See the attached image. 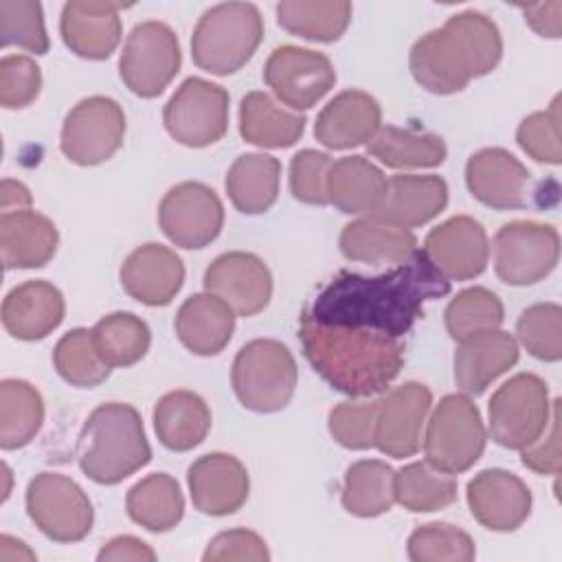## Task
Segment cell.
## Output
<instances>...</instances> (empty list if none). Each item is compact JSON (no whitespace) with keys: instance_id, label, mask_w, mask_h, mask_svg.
Masks as SVG:
<instances>
[{"instance_id":"1","label":"cell","mask_w":562,"mask_h":562,"mask_svg":"<svg viewBox=\"0 0 562 562\" xmlns=\"http://www.w3.org/2000/svg\"><path fill=\"white\" fill-rule=\"evenodd\" d=\"M448 292L450 281L417 248L404 263L378 277L340 272L303 314L329 325L402 338L422 316L424 303Z\"/></svg>"},{"instance_id":"2","label":"cell","mask_w":562,"mask_h":562,"mask_svg":"<svg viewBox=\"0 0 562 562\" xmlns=\"http://www.w3.org/2000/svg\"><path fill=\"white\" fill-rule=\"evenodd\" d=\"M299 338L312 369L349 397L386 391L404 364L402 338L329 325L301 314Z\"/></svg>"},{"instance_id":"3","label":"cell","mask_w":562,"mask_h":562,"mask_svg":"<svg viewBox=\"0 0 562 562\" xmlns=\"http://www.w3.org/2000/svg\"><path fill=\"white\" fill-rule=\"evenodd\" d=\"M501 57L503 37L496 22L481 11H461L413 44L408 66L428 92L454 94L492 72Z\"/></svg>"},{"instance_id":"4","label":"cell","mask_w":562,"mask_h":562,"mask_svg":"<svg viewBox=\"0 0 562 562\" xmlns=\"http://www.w3.org/2000/svg\"><path fill=\"white\" fill-rule=\"evenodd\" d=\"M81 472L99 485H116L151 461L140 413L132 404L97 406L77 439Z\"/></svg>"},{"instance_id":"5","label":"cell","mask_w":562,"mask_h":562,"mask_svg":"<svg viewBox=\"0 0 562 562\" xmlns=\"http://www.w3.org/2000/svg\"><path fill=\"white\" fill-rule=\"evenodd\" d=\"M263 40V18L250 2H222L206 9L191 35L193 64L211 75L237 72Z\"/></svg>"},{"instance_id":"6","label":"cell","mask_w":562,"mask_h":562,"mask_svg":"<svg viewBox=\"0 0 562 562\" xmlns=\"http://www.w3.org/2000/svg\"><path fill=\"white\" fill-rule=\"evenodd\" d=\"M299 369L292 351L272 338L246 342L231 369V384L244 408L255 413H277L294 395Z\"/></svg>"},{"instance_id":"7","label":"cell","mask_w":562,"mask_h":562,"mask_svg":"<svg viewBox=\"0 0 562 562\" xmlns=\"http://www.w3.org/2000/svg\"><path fill=\"white\" fill-rule=\"evenodd\" d=\"M487 432L479 406L465 393H450L435 406L426 435V461L448 474L470 470L483 454Z\"/></svg>"},{"instance_id":"8","label":"cell","mask_w":562,"mask_h":562,"mask_svg":"<svg viewBox=\"0 0 562 562\" xmlns=\"http://www.w3.org/2000/svg\"><path fill=\"white\" fill-rule=\"evenodd\" d=\"M487 413L492 439L503 448L522 450L549 424V386L536 373H516L494 391Z\"/></svg>"},{"instance_id":"9","label":"cell","mask_w":562,"mask_h":562,"mask_svg":"<svg viewBox=\"0 0 562 562\" xmlns=\"http://www.w3.org/2000/svg\"><path fill=\"white\" fill-rule=\"evenodd\" d=\"M182 64L180 42L173 29L158 20L136 24L119 57L123 83L143 99H154L171 83Z\"/></svg>"},{"instance_id":"10","label":"cell","mask_w":562,"mask_h":562,"mask_svg":"<svg viewBox=\"0 0 562 562\" xmlns=\"http://www.w3.org/2000/svg\"><path fill=\"white\" fill-rule=\"evenodd\" d=\"M26 514L55 542H79L94 522L88 494L70 476L57 472H40L29 481Z\"/></svg>"},{"instance_id":"11","label":"cell","mask_w":562,"mask_h":562,"mask_svg":"<svg viewBox=\"0 0 562 562\" xmlns=\"http://www.w3.org/2000/svg\"><path fill=\"white\" fill-rule=\"evenodd\" d=\"M560 259V235L551 224L514 220L494 235L496 277L514 288L542 281Z\"/></svg>"},{"instance_id":"12","label":"cell","mask_w":562,"mask_h":562,"mask_svg":"<svg viewBox=\"0 0 562 562\" xmlns=\"http://www.w3.org/2000/svg\"><path fill=\"white\" fill-rule=\"evenodd\" d=\"M165 130L184 147H209L228 130V92L202 77H189L162 110Z\"/></svg>"},{"instance_id":"13","label":"cell","mask_w":562,"mask_h":562,"mask_svg":"<svg viewBox=\"0 0 562 562\" xmlns=\"http://www.w3.org/2000/svg\"><path fill=\"white\" fill-rule=\"evenodd\" d=\"M125 112L110 97L81 99L64 119L61 154L81 167L101 165L123 145Z\"/></svg>"},{"instance_id":"14","label":"cell","mask_w":562,"mask_h":562,"mask_svg":"<svg viewBox=\"0 0 562 562\" xmlns=\"http://www.w3.org/2000/svg\"><path fill=\"white\" fill-rule=\"evenodd\" d=\"M263 81L292 110L314 108L336 83L327 55L292 44L277 46L263 66Z\"/></svg>"},{"instance_id":"15","label":"cell","mask_w":562,"mask_h":562,"mask_svg":"<svg viewBox=\"0 0 562 562\" xmlns=\"http://www.w3.org/2000/svg\"><path fill=\"white\" fill-rule=\"evenodd\" d=\"M158 224L171 244L198 250L220 235L224 204L211 187L187 180L171 187L160 200Z\"/></svg>"},{"instance_id":"16","label":"cell","mask_w":562,"mask_h":562,"mask_svg":"<svg viewBox=\"0 0 562 562\" xmlns=\"http://www.w3.org/2000/svg\"><path fill=\"white\" fill-rule=\"evenodd\" d=\"M465 184L472 198L496 211L525 209L531 195H538L529 169L503 147L472 154L465 162Z\"/></svg>"},{"instance_id":"17","label":"cell","mask_w":562,"mask_h":562,"mask_svg":"<svg viewBox=\"0 0 562 562\" xmlns=\"http://www.w3.org/2000/svg\"><path fill=\"white\" fill-rule=\"evenodd\" d=\"M430 406L432 393L422 382H404L391 389L380 397L373 448L393 459L417 454Z\"/></svg>"},{"instance_id":"18","label":"cell","mask_w":562,"mask_h":562,"mask_svg":"<svg viewBox=\"0 0 562 562\" xmlns=\"http://www.w3.org/2000/svg\"><path fill=\"white\" fill-rule=\"evenodd\" d=\"M422 250L448 281H468L483 274L490 259L487 233L470 215H454L435 226Z\"/></svg>"},{"instance_id":"19","label":"cell","mask_w":562,"mask_h":562,"mask_svg":"<svg viewBox=\"0 0 562 562\" xmlns=\"http://www.w3.org/2000/svg\"><path fill=\"white\" fill-rule=\"evenodd\" d=\"M204 290L226 301L237 316L263 312L272 296V274L263 259L233 250L215 257L204 270Z\"/></svg>"},{"instance_id":"20","label":"cell","mask_w":562,"mask_h":562,"mask_svg":"<svg viewBox=\"0 0 562 562\" xmlns=\"http://www.w3.org/2000/svg\"><path fill=\"white\" fill-rule=\"evenodd\" d=\"M468 507L479 525L492 531H514L531 514V492L516 474L490 468L470 479Z\"/></svg>"},{"instance_id":"21","label":"cell","mask_w":562,"mask_h":562,"mask_svg":"<svg viewBox=\"0 0 562 562\" xmlns=\"http://www.w3.org/2000/svg\"><path fill=\"white\" fill-rule=\"evenodd\" d=\"M187 483L193 507L206 516H228L248 501L250 479L244 463L228 452H209L189 465Z\"/></svg>"},{"instance_id":"22","label":"cell","mask_w":562,"mask_h":562,"mask_svg":"<svg viewBox=\"0 0 562 562\" xmlns=\"http://www.w3.org/2000/svg\"><path fill=\"white\" fill-rule=\"evenodd\" d=\"M184 283V263L167 246L149 241L127 255L121 266L123 290L143 305L162 307Z\"/></svg>"},{"instance_id":"23","label":"cell","mask_w":562,"mask_h":562,"mask_svg":"<svg viewBox=\"0 0 562 562\" xmlns=\"http://www.w3.org/2000/svg\"><path fill=\"white\" fill-rule=\"evenodd\" d=\"M382 127V108L364 90L338 92L316 116L314 136L327 149L367 145Z\"/></svg>"},{"instance_id":"24","label":"cell","mask_w":562,"mask_h":562,"mask_svg":"<svg viewBox=\"0 0 562 562\" xmlns=\"http://www.w3.org/2000/svg\"><path fill=\"white\" fill-rule=\"evenodd\" d=\"M518 342L503 329H485L459 340L454 382L465 395H481L498 375L518 362Z\"/></svg>"},{"instance_id":"25","label":"cell","mask_w":562,"mask_h":562,"mask_svg":"<svg viewBox=\"0 0 562 562\" xmlns=\"http://www.w3.org/2000/svg\"><path fill=\"white\" fill-rule=\"evenodd\" d=\"M121 4L116 2H66L59 18L64 44L83 59H108L121 42Z\"/></svg>"},{"instance_id":"26","label":"cell","mask_w":562,"mask_h":562,"mask_svg":"<svg viewBox=\"0 0 562 562\" xmlns=\"http://www.w3.org/2000/svg\"><path fill=\"white\" fill-rule=\"evenodd\" d=\"M61 292L44 279L15 285L2 301V325L18 340H42L64 321Z\"/></svg>"},{"instance_id":"27","label":"cell","mask_w":562,"mask_h":562,"mask_svg":"<svg viewBox=\"0 0 562 562\" xmlns=\"http://www.w3.org/2000/svg\"><path fill=\"white\" fill-rule=\"evenodd\" d=\"M338 246L349 261L369 266H397L417 250V239L411 228L378 215H364L345 224Z\"/></svg>"},{"instance_id":"28","label":"cell","mask_w":562,"mask_h":562,"mask_svg":"<svg viewBox=\"0 0 562 562\" xmlns=\"http://www.w3.org/2000/svg\"><path fill=\"white\" fill-rule=\"evenodd\" d=\"M59 233L53 220L26 209L0 215V252L7 270L46 266L57 250Z\"/></svg>"},{"instance_id":"29","label":"cell","mask_w":562,"mask_h":562,"mask_svg":"<svg viewBox=\"0 0 562 562\" xmlns=\"http://www.w3.org/2000/svg\"><path fill=\"white\" fill-rule=\"evenodd\" d=\"M233 307L211 292L189 296L173 321L178 340L195 356H217L235 331Z\"/></svg>"},{"instance_id":"30","label":"cell","mask_w":562,"mask_h":562,"mask_svg":"<svg viewBox=\"0 0 562 562\" xmlns=\"http://www.w3.org/2000/svg\"><path fill=\"white\" fill-rule=\"evenodd\" d=\"M448 204V184L439 176H393L386 180V193L373 213L404 228L422 226L437 217Z\"/></svg>"},{"instance_id":"31","label":"cell","mask_w":562,"mask_h":562,"mask_svg":"<svg viewBox=\"0 0 562 562\" xmlns=\"http://www.w3.org/2000/svg\"><path fill=\"white\" fill-rule=\"evenodd\" d=\"M386 176L364 156H345L331 162L327 198L345 215H373L386 193Z\"/></svg>"},{"instance_id":"32","label":"cell","mask_w":562,"mask_h":562,"mask_svg":"<svg viewBox=\"0 0 562 562\" xmlns=\"http://www.w3.org/2000/svg\"><path fill=\"white\" fill-rule=\"evenodd\" d=\"M154 430L165 448L173 452L193 450L211 430V408L193 391H169L154 406Z\"/></svg>"},{"instance_id":"33","label":"cell","mask_w":562,"mask_h":562,"mask_svg":"<svg viewBox=\"0 0 562 562\" xmlns=\"http://www.w3.org/2000/svg\"><path fill=\"white\" fill-rule=\"evenodd\" d=\"M305 123L307 119L303 114L279 108L263 90L248 92L239 103V134L257 147H292L303 136Z\"/></svg>"},{"instance_id":"34","label":"cell","mask_w":562,"mask_h":562,"mask_svg":"<svg viewBox=\"0 0 562 562\" xmlns=\"http://www.w3.org/2000/svg\"><path fill=\"white\" fill-rule=\"evenodd\" d=\"M281 162L270 154H241L226 173V193L233 206L246 215L266 213L279 195Z\"/></svg>"},{"instance_id":"35","label":"cell","mask_w":562,"mask_h":562,"mask_svg":"<svg viewBox=\"0 0 562 562\" xmlns=\"http://www.w3.org/2000/svg\"><path fill=\"white\" fill-rule=\"evenodd\" d=\"M125 507L136 525L162 533L182 520L184 496L180 483L171 474L154 472L130 487Z\"/></svg>"},{"instance_id":"36","label":"cell","mask_w":562,"mask_h":562,"mask_svg":"<svg viewBox=\"0 0 562 562\" xmlns=\"http://www.w3.org/2000/svg\"><path fill=\"white\" fill-rule=\"evenodd\" d=\"M369 156L378 158L389 169H430L446 160V143L430 132L402 130L384 125L367 143Z\"/></svg>"},{"instance_id":"37","label":"cell","mask_w":562,"mask_h":562,"mask_svg":"<svg viewBox=\"0 0 562 562\" xmlns=\"http://www.w3.org/2000/svg\"><path fill=\"white\" fill-rule=\"evenodd\" d=\"M340 503L358 518L386 514L395 503V470L380 459L351 463L345 472Z\"/></svg>"},{"instance_id":"38","label":"cell","mask_w":562,"mask_h":562,"mask_svg":"<svg viewBox=\"0 0 562 562\" xmlns=\"http://www.w3.org/2000/svg\"><path fill=\"white\" fill-rule=\"evenodd\" d=\"M44 424V400L26 380L0 382V446L18 450L29 446Z\"/></svg>"},{"instance_id":"39","label":"cell","mask_w":562,"mask_h":562,"mask_svg":"<svg viewBox=\"0 0 562 562\" xmlns=\"http://www.w3.org/2000/svg\"><path fill=\"white\" fill-rule=\"evenodd\" d=\"M274 11L281 29L312 42H336L351 22L347 0H283Z\"/></svg>"},{"instance_id":"40","label":"cell","mask_w":562,"mask_h":562,"mask_svg":"<svg viewBox=\"0 0 562 562\" xmlns=\"http://www.w3.org/2000/svg\"><path fill=\"white\" fill-rule=\"evenodd\" d=\"M395 501L415 514L439 512L457 501V479L428 461H413L395 472Z\"/></svg>"},{"instance_id":"41","label":"cell","mask_w":562,"mask_h":562,"mask_svg":"<svg viewBox=\"0 0 562 562\" xmlns=\"http://www.w3.org/2000/svg\"><path fill=\"white\" fill-rule=\"evenodd\" d=\"M97 351L110 367H132L140 362L151 345V331L132 312H112L92 327Z\"/></svg>"},{"instance_id":"42","label":"cell","mask_w":562,"mask_h":562,"mask_svg":"<svg viewBox=\"0 0 562 562\" xmlns=\"http://www.w3.org/2000/svg\"><path fill=\"white\" fill-rule=\"evenodd\" d=\"M53 364L70 386L92 389L110 378L112 367L101 358L92 340V329L75 327L64 334L53 349Z\"/></svg>"},{"instance_id":"43","label":"cell","mask_w":562,"mask_h":562,"mask_svg":"<svg viewBox=\"0 0 562 562\" xmlns=\"http://www.w3.org/2000/svg\"><path fill=\"white\" fill-rule=\"evenodd\" d=\"M505 321V307L501 299L481 285L461 290L443 312L446 331L452 340H463L470 334L498 329Z\"/></svg>"},{"instance_id":"44","label":"cell","mask_w":562,"mask_h":562,"mask_svg":"<svg viewBox=\"0 0 562 562\" xmlns=\"http://www.w3.org/2000/svg\"><path fill=\"white\" fill-rule=\"evenodd\" d=\"M413 562H470L476 555L468 531L448 522H428L408 536L406 544Z\"/></svg>"},{"instance_id":"45","label":"cell","mask_w":562,"mask_h":562,"mask_svg":"<svg viewBox=\"0 0 562 562\" xmlns=\"http://www.w3.org/2000/svg\"><path fill=\"white\" fill-rule=\"evenodd\" d=\"M516 336L533 358L558 362L562 358V307L558 303L529 305L518 316Z\"/></svg>"},{"instance_id":"46","label":"cell","mask_w":562,"mask_h":562,"mask_svg":"<svg viewBox=\"0 0 562 562\" xmlns=\"http://www.w3.org/2000/svg\"><path fill=\"white\" fill-rule=\"evenodd\" d=\"M2 46H18L35 55L48 53V33L42 4L35 0H0Z\"/></svg>"},{"instance_id":"47","label":"cell","mask_w":562,"mask_h":562,"mask_svg":"<svg viewBox=\"0 0 562 562\" xmlns=\"http://www.w3.org/2000/svg\"><path fill=\"white\" fill-rule=\"evenodd\" d=\"M516 143L520 149L544 165L562 162L560 145V97H555L544 112H533L525 116L516 130Z\"/></svg>"},{"instance_id":"48","label":"cell","mask_w":562,"mask_h":562,"mask_svg":"<svg viewBox=\"0 0 562 562\" xmlns=\"http://www.w3.org/2000/svg\"><path fill=\"white\" fill-rule=\"evenodd\" d=\"M380 400L342 402L329 411L327 426L331 437L349 450H369L375 443Z\"/></svg>"},{"instance_id":"49","label":"cell","mask_w":562,"mask_h":562,"mask_svg":"<svg viewBox=\"0 0 562 562\" xmlns=\"http://www.w3.org/2000/svg\"><path fill=\"white\" fill-rule=\"evenodd\" d=\"M331 156L318 149H301L290 162V193L294 200L312 206L329 204L327 173Z\"/></svg>"},{"instance_id":"50","label":"cell","mask_w":562,"mask_h":562,"mask_svg":"<svg viewBox=\"0 0 562 562\" xmlns=\"http://www.w3.org/2000/svg\"><path fill=\"white\" fill-rule=\"evenodd\" d=\"M42 90V70L26 55H4L0 59V105L20 110L31 105Z\"/></svg>"},{"instance_id":"51","label":"cell","mask_w":562,"mask_h":562,"mask_svg":"<svg viewBox=\"0 0 562 562\" xmlns=\"http://www.w3.org/2000/svg\"><path fill=\"white\" fill-rule=\"evenodd\" d=\"M204 562H224V560H250V562H268L270 551L263 538L250 529H228L220 531L206 544L202 553Z\"/></svg>"},{"instance_id":"52","label":"cell","mask_w":562,"mask_h":562,"mask_svg":"<svg viewBox=\"0 0 562 562\" xmlns=\"http://www.w3.org/2000/svg\"><path fill=\"white\" fill-rule=\"evenodd\" d=\"M520 461L536 474H560V400L551 402V417L542 435L520 450Z\"/></svg>"},{"instance_id":"53","label":"cell","mask_w":562,"mask_h":562,"mask_svg":"<svg viewBox=\"0 0 562 562\" xmlns=\"http://www.w3.org/2000/svg\"><path fill=\"white\" fill-rule=\"evenodd\" d=\"M525 22L540 35L558 40L562 35V2H538V4H522L520 7Z\"/></svg>"},{"instance_id":"54","label":"cell","mask_w":562,"mask_h":562,"mask_svg":"<svg viewBox=\"0 0 562 562\" xmlns=\"http://www.w3.org/2000/svg\"><path fill=\"white\" fill-rule=\"evenodd\" d=\"M97 560L99 562H121V560L151 562V560H156V551L140 538L116 536L101 547V551L97 553Z\"/></svg>"},{"instance_id":"55","label":"cell","mask_w":562,"mask_h":562,"mask_svg":"<svg viewBox=\"0 0 562 562\" xmlns=\"http://www.w3.org/2000/svg\"><path fill=\"white\" fill-rule=\"evenodd\" d=\"M0 198H2V213L26 211V209H31V202H33L31 191H29L22 182L11 180V178L2 180V193H0Z\"/></svg>"},{"instance_id":"56","label":"cell","mask_w":562,"mask_h":562,"mask_svg":"<svg viewBox=\"0 0 562 562\" xmlns=\"http://www.w3.org/2000/svg\"><path fill=\"white\" fill-rule=\"evenodd\" d=\"M0 560L2 562H20V560H35V553L22 542L11 536H0Z\"/></svg>"},{"instance_id":"57","label":"cell","mask_w":562,"mask_h":562,"mask_svg":"<svg viewBox=\"0 0 562 562\" xmlns=\"http://www.w3.org/2000/svg\"><path fill=\"white\" fill-rule=\"evenodd\" d=\"M2 470H4V472H7V481H9V468H7V463H4V465H2ZM7 496H9V485H7V487H4V496H2V498H4V501H7Z\"/></svg>"}]
</instances>
